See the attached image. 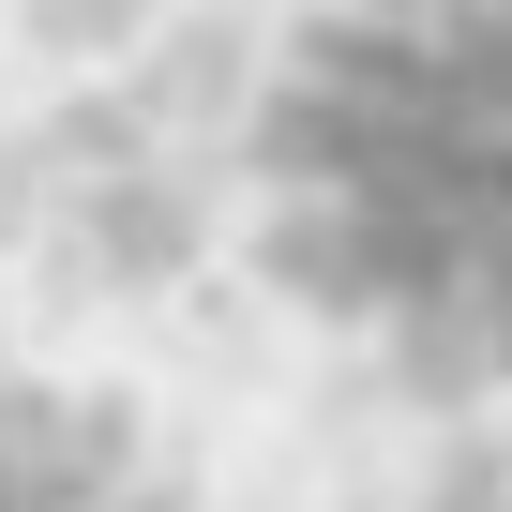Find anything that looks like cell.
Segmentation results:
<instances>
[{"label": "cell", "mask_w": 512, "mask_h": 512, "mask_svg": "<svg viewBox=\"0 0 512 512\" xmlns=\"http://www.w3.org/2000/svg\"><path fill=\"white\" fill-rule=\"evenodd\" d=\"M256 272L422 407L512 392V0H317L241 121Z\"/></svg>", "instance_id": "6da1fadb"}, {"label": "cell", "mask_w": 512, "mask_h": 512, "mask_svg": "<svg viewBox=\"0 0 512 512\" xmlns=\"http://www.w3.org/2000/svg\"><path fill=\"white\" fill-rule=\"evenodd\" d=\"M0 512H211L151 422L106 392V377H46L0 347Z\"/></svg>", "instance_id": "7a4b0ae2"}]
</instances>
